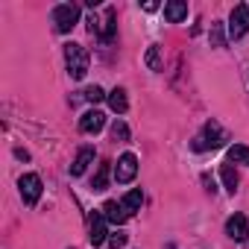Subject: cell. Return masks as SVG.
<instances>
[{
  "instance_id": "obj_1",
  "label": "cell",
  "mask_w": 249,
  "mask_h": 249,
  "mask_svg": "<svg viewBox=\"0 0 249 249\" xmlns=\"http://www.w3.org/2000/svg\"><path fill=\"white\" fill-rule=\"evenodd\" d=\"M65 62H68V73L73 79H85L88 73V53L82 44H65Z\"/></svg>"
},
{
  "instance_id": "obj_2",
  "label": "cell",
  "mask_w": 249,
  "mask_h": 249,
  "mask_svg": "<svg viewBox=\"0 0 249 249\" xmlns=\"http://www.w3.org/2000/svg\"><path fill=\"white\" fill-rule=\"evenodd\" d=\"M223 141H226V132L220 129V123L208 120L205 126H202V135L194 138V150H196V153H202V150H217Z\"/></svg>"
},
{
  "instance_id": "obj_3",
  "label": "cell",
  "mask_w": 249,
  "mask_h": 249,
  "mask_svg": "<svg viewBox=\"0 0 249 249\" xmlns=\"http://www.w3.org/2000/svg\"><path fill=\"white\" fill-rule=\"evenodd\" d=\"M246 33H249V6H246V3H237V6L231 9V15H229V38L237 41V38H243Z\"/></svg>"
},
{
  "instance_id": "obj_4",
  "label": "cell",
  "mask_w": 249,
  "mask_h": 249,
  "mask_svg": "<svg viewBox=\"0 0 249 249\" xmlns=\"http://www.w3.org/2000/svg\"><path fill=\"white\" fill-rule=\"evenodd\" d=\"M76 21H79V6H73V3H62V6L53 9V24H56L59 33H71V30L76 27Z\"/></svg>"
},
{
  "instance_id": "obj_5",
  "label": "cell",
  "mask_w": 249,
  "mask_h": 249,
  "mask_svg": "<svg viewBox=\"0 0 249 249\" xmlns=\"http://www.w3.org/2000/svg\"><path fill=\"white\" fill-rule=\"evenodd\" d=\"M135 173H138V159H135L132 153H123V156L117 159L114 179H117L120 185H126V182H132V179H135Z\"/></svg>"
},
{
  "instance_id": "obj_6",
  "label": "cell",
  "mask_w": 249,
  "mask_h": 249,
  "mask_svg": "<svg viewBox=\"0 0 249 249\" xmlns=\"http://www.w3.org/2000/svg\"><path fill=\"white\" fill-rule=\"evenodd\" d=\"M18 188H21V196H24L27 205H36L38 202V196H41V179L36 173H24L21 182H18Z\"/></svg>"
},
{
  "instance_id": "obj_7",
  "label": "cell",
  "mask_w": 249,
  "mask_h": 249,
  "mask_svg": "<svg viewBox=\"0 0 249 249\" xmlns=\"http://www.w3.org/2000/svg\"><path fill=\"white\" fill-rule=\"evenodd\" d=\"M226 234L231 237V240H246L249 237V217L246 214H231L229 220H226Z\"/></svg>"
},
{
  "instance_id": "obj_8",
  "label": "cell",
  "mask_w": 249,
  "mask_h": 249,
  "mask_svg": "<svg viewBox=\"0 0 249 249\" xmlns=\"http://www.w3.org/2000/svg\"><path fill=\"white\" fill-rule=\"evenodd\" d=\"M103 126H106V114L100 108H91L79 117V132H85V135H97Z\"/></svg>"
},
{
  "instance_id": "obj_9",
  "label": "cell",
  "mask_w": 249,
  "mask_h": 249,
  "mask_svg": "<svg viewBox=\"0 0 249 249\" xmlns=\"http://www.w3.org/2000/svg\"><path fill=\"white\" fill-rule=\"evenodd\" d=\"M91 164H94V147H82V150L76 153L73 164H71V176H82Z\"/></svg>"
},
{
  "instance_id": "obj_10",
  "label": "cell",
  "mask_w": 249,
  "mask_h": 249,
  "mask_svg": "<svg viewBox=\"0 0 249 249\" xmlns=\"http://www.w3.org/2000/svg\"><path fill=\"white\" fill-rule=\"evenodd\" d=\"M91 246H100L108 240V231H106V217L103 214H91Z\"/></svg>"
},
{
  "instance_id": "obj_11",
  "label": "cell",
  "mask_w": 249,
  "mask_h": 249,
  "mask_svg": "<svg viewBox=\"0 0 249 249\" xmlns=\"http://www.w3.org/2000/svg\"><path fill=\"white\" fill-rule=\"evenodd\" d=\"M103 217L108 220V223H114V226H123V223H126V211H123V205L120 202H114V199H108L106 205H103Z\"/></svg>"
},
{
  "instance_id": "obj_12",
  "label": "cell",
  "mask_w": 249,
  "mask_h": 249,
  "mask_svg": "<svg viewBox=\"0 0 249 249\" xmlns=\"http://www.w3.org/2000/svg\"><path fill=\"white\" fill-rule=\"evenodd\" d=\"M164 18L170 24H179L188 18V3H182V0H170V3H164Z\"/></svg>"
},
{
  "instance_id": "obj_13",
  "label": "cell",
  "mask_w": 249,
  "mask_h": 249,
  "mask_svg": "<svg viewBox=\"0 0 249 249\" xmlns=\"http://www.w3.org/2000/svg\"><path fill=\"white\" fill-rule=\"evenodd\" d=\"M123 211H126V214H135V211H141V205H144V194L135 188V191H129L126 196H123Z\"/></svg>"
},
{
  "instance_id": "obj_14",
  "label": "cell",
  "mask_w": 249,
  "mask_h": 249,
  "mask_svg": "<svg viewBox=\"0 0 249 249\" xmlns=\"http://www.w3.org/2000/svg\"><path fill=\"white\" fill-rule=\"evenodd\" d=\"M108 106H111V111H117V114H123L129 108V100H126V91L123 88H114L111 94H108Z\"/></svg>"
},
{
  "instance_id": "obj_15",
  "label": "cell",
  "mask_w": 249,
  "mask_h": 249,
  "mask_svg": "<svg viewBox=\"0 0 249 249\" xmlns=\"http://www.w3.org/2000/svg\"><path fill=\"white\" fill-rule=\"evenodd\" d=\"M114 21H117V12L108 6V9H106V24H103V30H100V38H103V41H111V38H114V33H117V24H114Z\"/></svg>"
},
{
  "instance_id": "obj_16",
  "label": "cell",
  "mask_w": 249,
  "mask_h": 249,
  "mask_svg": "<svg viewBox=\"0 0 249 249\" xmlns=\"http://www.w3.org/2000/svg\"><path fill=\"white\" fill-rule=\"evenodd\" d=\"M220 179H223V188H226L229 194L237 191V182H240V179H237V170H234L231 164H223V167H220Z\"/></svg>"
},
{
  "instance_id": "obj_17",
  "label": "cell",
  "mask_w": 249,
  "mask_h": 249,
  "mask_svg": "<svg viewBox=\"0 0 249 249\" xmlns=\"http://www.w3.org/2000/svg\"><path fill=\"white\" fill-rule=\"evenodd\" d=\"M108 176H111V164H108V161H103V164L97 167V176H94L91 188H94V191H106V185H108Z\"/></svg>"
},
{
  "instance_id": "obj_18",
  "label": "cell",
  "mask_w": 249,
  "mask_h": 249,
  "mask_svg": "<svg viewBox=\"0 0 249 249\" xmlns=\"http://www.w3.org/2000/svg\"><path fill=\"white\" fill-rule=\"evenodd\" d=\"M229 161L231 164H249V147H243V144L229 147Z\"/></svg>"
},
{
  "instance_id": "obj_19",
  "label": "cell",
  "mask_w": 249,
  "mask_h": 249,
  "mask_svg": "<svg viewBox=\"0 0 249 249\" xmlns=\"http://www.w3.org/2000/svg\"><path fill=\"white\" fill-rule=\"evenodd\" d=\"M111 138H114V141H126V138H129V126H126L123 120H117L114 126H111Z\"/></svg>"
},
{
  "instance_id": "obj_20",
  "label": "cell",
  "mask_w": 249,
  "mask_h": 249,
  "mask_svg": "<svg viewBox=\"0 0 249 249\" xmlns=\"http://www.w3.org/2000/svg\"><path fill=\"white\" fill-rule=\"evenodd\" d=\"M108 94L100 88V85H91V88H85V100H91V103H100V100H106Z\"/></svg>"
},
{
  "instance_id": "obj_21",
  "label": "cell",
  "mask_w": 249,
  "mask_h": 249,
  "mask_svg": "<svg viewBox=\"0 0 249 249\" xmlns=\"http://www.w3.org/2000/svg\"><path fill=\"white\" fill-rule=\"evenodd\" d=\"M147 65H150V71H161V62H159V47H156V44L147 50Z\"/></svg>"
},
{
  "instance_id": "obj_22",
  "label": "cell",
  "mask_w": 249,
  "mask_h": 249,
  "mask_svg": "<svg viewBox=\"0 0 249 249\" xmlns=\"http://www.w3.org/2000/svg\"><path fill=\"white\" fill-rule=\"evenodd\" d=\"M108 246H111V249L126 246V234H123V231H114V234H108Z\"/></svg>"
}]
</instances>
